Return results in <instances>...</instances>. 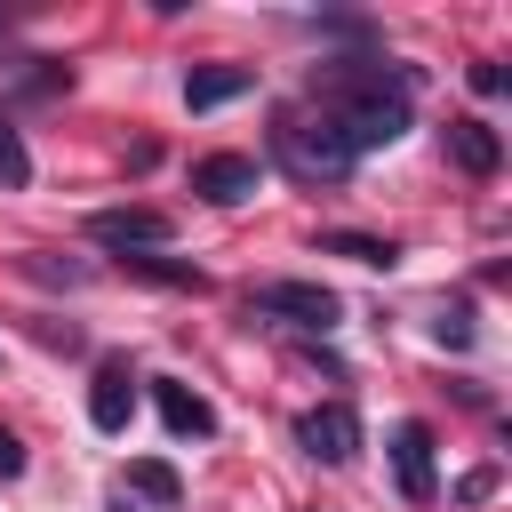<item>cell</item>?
<instances>
[{"instance_id": "obj_1", "label": "cell", "mask_w": 512, "mask_h": 512, "mask_svg": "<svg viewBox=\"0 0 512 512\" xmlns=\"http://www.w3.org/2000/svg\"><path fill=\"white\" fill-rule=\"evenodd\" d=\"M272 160H280L296 184H344V176L360 168L328 120H280V128H272Z\"/></svg>"}, {"instance_id": "obj_2", "label": "cell", "mask_w": 512, "mask_h": 512, "mask_svg": "<svg viewBox=\"0 0 512 512\" xmlns=\"http://www.w3.org/2000/svg\"><path fill=\"white\" fill-rule=\"evenodd\" d=\"M248 304H256L264 320H288V328H320V336L344 320L336 288H320V280H256V288H248Z\"/></svg>"}, {"instance_id": "obj_3", "label": "cell", "mask_w": 512, "mask_h": 512, "mask_svg": "<svg viewBox=\"0 0 512 512\" xmlns=\"http://www.w3.org/2000/svg\"><path fill=\"white\" fill-rule=\"evenodd\" d=\"M88 240L112 248V256H144V248H168V216L160 208H96Z\"/></svg>"}, {"instance_id": "obj_4", "label": "cell", "mask_w": 512, "mask_h": 512, "mask_svg": "<svg viewBox=\"0 0 512 512\" xmlns=\"http://www.w3.org/2000/svg\"><path fill=\"white\" fill-rule=\"evenodd\" d=\"M296 440H304V456H320V464H352V456H360V416H352L344 400H320V408L296 416Z\"/></svg>"}, {"instance_id": "obj_5", "label": "cell", "mask_w": 512, "mask_h": 512, "mask_svg": "<svg viewBox=\"0 0 512 512\" xmlns=\"http://www.w3.org/2000/svg\"><path fill=\"white\" fill-rule=\"evenodd\" d=\"M256 184H264V160H248V152H208V160H192V192L216 200V208H240Z\"/></svg>"}, {"instance_id": "obj_6", "label": "cell", "mask_w": 512, "mask_h": 512, "mask_svg": "<svg viewBox=\"0 0 512 512\" xmlns=\"http://www.w3.org/2000/svg\"><path fill=\"white\" fill-rule=\"evenodd\" d=\"M128 416H136V376H128V360H104L96 384H88V424L96 432H128Z\"/></svg>"}, {"instance_id": "obj_7", "label": "cell", "mask_w": 512, "mask_h": 512, "mask_svg": "<svg viewBox=\"0 0 512 512\" xmlns=\"http://www.w3.org/2000/svg\"><path fill=\"white\" fill-rule=\"evenodd\" d=\"M392 472H400V496L408 504H432V424H400L392 432Z\"/></svg>"}, {"instance_id": "obj_8", "label": "cell", "mask_w": 512, "mask_h": 512, "mask_svg": "<svg viewBox=\"0 0 512 512\" xmlns=\"http://www.w3.org/2000/svg\"><path fill=\"white\" fill-rule=\"evenodd\" d=\"M152 408H160V424H168L176 440H208V432H216V408H208L192 384H168V376H160V384H152Z\"/></svg>"}, {"instance_id": "obj_9", "label": "cell", "mask_w": 512, "mask_h": 512, "mask_svg": "<svg viewBox=\"0 0 512 512\" xmlns=\"http://www.w3.org/2000/svg\"><path fill=\"white\" fill-rule=\"evenodd\" d=\"M448 160H456L464 176H496V168H504V144H496V128H488V120H472V112H464V120H448Z\"/></svg>"}, {"instance_id": "obj_10", "label": "cell", "mask_w": 512, "mask_h": 512, "mask_svg": "<svg viewBox=\"0 0 512 512\" xmlns=\"http://www.w3.org/2000/svg\"><path fill=\"white\" fill-rule=\"evenodd\" d=\"M232 96H248V72H240V64H192V72H184V104H192V112H216V104H232Z\"/></svg>"}, {"instance_id": "obj_11", "label": "cell", "mask_w": 512, "mask_h": 512, "mask_svg": "<svg viewBox=\"0 0 512 512\" xmlns=\"http://www.w3.org/2000/svg\"><path fill=\"white\" fill-rule=\"evenodd\" d=\"M320 256H352V264H400V248L392 240H376V232H320Z\"/></svg>"}, {"instance_id": "obj_12", "label": "cell", "mask_w": 512, "mask_h": 512, "mask_svg": "<svg viewBox=\"0 0 512 512\" xmlns=\"http://www.w3.org/2000/svg\"><path fill=\"white\" fill-rule=\"evenodd\" d=\"M128 272H144V280H160V288H208V272L200 264H184V256H160V248H144V256H120Z\"/></svg>"}, {"instance_id": "obj_13", "label": "cell", "mask_w": 512, "mask_h": 512, "mask_svg": "<svg viewBox=\"0 0 512 512\" xmlns=\"http://www.w3.org/2000/svg\"><path fill=\"white\" fill-rule=\"evenodd\" d=\"M128 488H136V496H152V504H176V496H184L176 464H160V456H136V464H128Z\"/></svg>"}, {"instance_id": "obj_14", "label": "cell", "mask_w": 512, "mask_h": 512, "mask_svg": "<svg viewBox=\"0 0 512 512\" xmlns=\"http://www.w3.org/2000/svg\"><path fill=\"white\" fill-rule=\"evenodd\" d=\"M0 184H8V192L32 184V152H24V136L8 128V112H0Z\"/></svg>"}, {"instance_id": "obj_15", "label": "cell", "mask_w": 512, "mask_h": 512, "mask_svg": "<svg viewBox=\"0 0 512 512\" xmlns=\"http://www.w3.org/2000/svg\"><path fill=\"white\" fill-rule=\"evenodd\" d=\"M432 336H440L448 352H464V344H472V304H440V320H432Z\"/></svg>"}, {"instance_id": "obj_16", "label": "cell", "mask_w": 512, "mask_h": 512, "mask_svg": "<svg viewBox=\"0 0 512 512\" xmlns=\"http://www.w3.org/2000/svg\"><path fill=\"white\" fill-rule=\"evenodd\" d=\"M24 272H32V280H64V288L88 280V264H56V256H24Z\"/></svg>"}, {"instance_id": "obj_17", "label": "cell", "mask_w": 512, "mask_h": 512, "mask_svg": "<svg viewBox=\"0 0 512 512\" xmlns=\"http://www.w3.org/2000/svg\"><path fill=\"white\" fill-rule=\"evenodd\" d=\"M496 496V464H472L464 480H456V504H488Z\"/></svg>"}, {"instance_id": "obj_18", "label": "cell", "mask_w": 512, "mask_h": 512, "mask_svg": "<svg viewBox=\"0 0 512 512\" xmlns=\"http://www.w3.org/2000/svg\"><path fill=\"white\" fill-rule=\"evenodd\" d=\"M16 472H24V440L0 424V480H16Z\"/></svg>"}, {"instance_id": "obj_19", "label": "cell", "mask_w": 512, "mask_h": 512, "mask_svg": "<svg viewBox=\"0 0 512 512\" xmlns=\"http://www.w3.org/2000/svg\"><path fill=\"white\" fill-rule=\"evenodd\" d=\"M472 96H504V64H472Z\"/></svg>"}]
</instances>
